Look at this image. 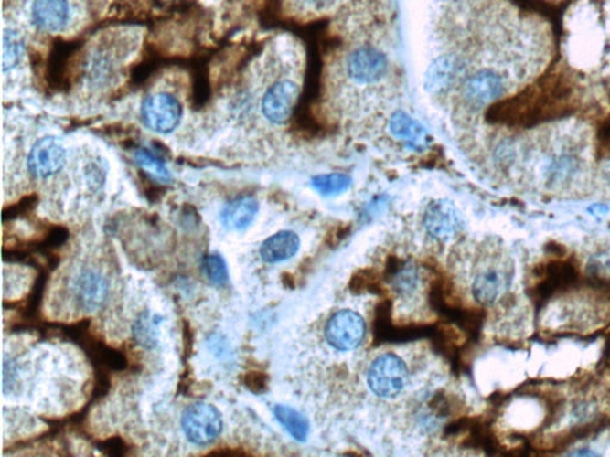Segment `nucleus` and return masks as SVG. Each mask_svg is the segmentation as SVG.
<instances>
[{
  "label": "nucleus",
  "mask_w": 610,
  "mask_h": 457,
  "mask_svg": "<svg viewBox=\"0 0 610 457\" xmlns=\"http://www.w3.org/2000/svg\"><path fill=\"white\" fill-rule=\"evenodd\" d=\"M572 88L562 74L551 76L519 94L507 106L509 116L519 123H537L561 112L568 101Z\"/></svg>",
  "instance_id": "nucleus-1"
},
{
  "label": "nucleus",
  "mask_w": 610,
  "mask_h": 457,
  "mask_svg": "<svg viewBox=\"0 0 610 457\" xmlns=\"http://www.w3.org/2000/svg\"><path fill=\"white\" fill-rule=\"evenodd\" d=\"M514 262L502 251L494 250L478 258L474 268L471 291L482 305H493L509 290Z\"/></svg>",
  "instance_id": "nucleus-2"
},
{
  "label": "nucleus",
  "mask_w": 610,
  "mask_h": 457,
  "mask_svg": "<svg viewBox=\"0 0 610 457\" xmlns=\"http://www.w3.org/2000/svg\"><path fill=\"white\" fill-rule=\"evenodd\" d=\"M180 425L188 442L204 447L221 436L223 416L215 405L198 401L184 409Z\"/></svg>",
  "instance_id": "nucleus-3"
},
{
  "label": "nucleus",
  "mask_w": 610,
  "mask_h": 457,
  "mask_svg": "<svg viewBox=\"0 0 610 457\" xmlns=\"http://www.w3.org/2000/svg\"><path fill=\"white\" fill-rule=\"evenodd\" d=\"M408 381V369L402 358L395 354H383L372 362L368 372L371 391L380 398H395L403 391Z\"/></svg>",
  "instance_id": "nucleus-4"
},
{
  "label": "nucleus",
  "mask_w": 610,
  "mask_h": 457,
  "mask_svg": "<svg viewBox=\"0 0 610 457\" xmlns=\"http://www.w3.org/2000/svg\"><path fill=\"white\" fill-rule=\"evenodd\" d=\"M140 113L145 128L157 133H169L178 128L183 108L172 94L159 92L144 98Z\"/></svg>",
  "instance_id": "nucleus-5"
},
{
  "label": "nucleus",
  "mask_w": 610,
  "mask_h": 457,
  "mask_svg": "<svg viewBox=\"0 0 610 457\" xmlns=\"http://www.w3.org/2000/svg\"><path fill=\"white\" fill-rule=\"evenodd\" d=\"M110 282L106 275L93 268H85L74 277L72 295L79 309L86 314L100 311L108 302Z\"/></svg>",
  "instance_id": "nucleus-6"
},
{
  "label": "nucleus",
  "mask_w": 610,
  "mask_h": 457,
  "mask_svg": "<svg viewBox=\"0 0 610 457\" xmlns=\"http://www.w3.org/2000/svg\"><path fill=\"white\" fill-rule=\"evenodd\" d=\"M66 157V148L60 139L55 136L42 137L27 155V171L35 178H50L65 167Z\"/></svg>",
  "instance_id": "nucleus-7"
},
{
  "label": "nucleus",
  "mask_w": 610,
  "mask_h": 457,
  "mask_svg": "<svg viewBox=\"0 0 610 457\" xmlns=\"http://www.w3.org/2000/svg\"><path fill=\"white\" fill-rule=\"evenodd\" d=\"M366 325L363 317L352 310H341L330 317L326 326L329 345L342 352L356 349L363 342Z\"/></svg>",
  "instance_id": "nucleus-8"
},
{
  "label": "nucleus",
  "mask_w": 610,
  "mask_h": 457,
  "mask_svg": "<svg viewBox=\"0 0 610 457\" xmlns=\"http://www.w3.org/2000/svg\"><path fill=\"white\" fill-rule=\"evenodd\" d=\"M424 228L433 239L447 242L463 228L462 218L454 203L447 199L434 200L428 205L423 217Z\"/></svg>",
  "instance_id": "nucleus-9"
},
{
  "label": "nucleus",
  "mask_w": 610,
  "mask_h": 457,
  "mask_svg": "<svg viewBox=\"0 0 610 457\" xmlns=\"http://www.w3.org/2000/svg\"><path fill=\"white\" fill-rule=\"evenodd\" d=\"M299 88L296 82L279 80L266 90L262 98L263 117L271 123L282 125L290 120L298 100Z\"/></svg>",
  "instance_id": "nucleus-10"
},
{
  "label": "nucleus",
  "mask_w": 610,
  "mask_h": 457,
  "mask_svg": "<svg viewBox=\"0 0 610 457\" xmlns=\"http://www.w3.org/2000/svg\"><path fill=\"white\" fill-rule=\"evenodd\" d=\"M387 69V58L372 47L354 50L348 60V76L358 84H375L384 78Z\"/></svg>",
  "instance_id": "nucleus-11"
},
{
  "label": "nucleus",
  "mask_w": 610,
  "mask_h": 457,
  "mask_svg": "<svg viewBox=\"0 0 610 457\" xmlns=\"http://www.w3.org/2000/svg\"><path fill=\"white\" fill-rule=\"evenodd\" d=\"M70 18L69 0H34L31 19L38 29L58 33L64 30Z\"/></svg>",
  "instance_id": "nucleus-12"
},
{
  "label": "nucleus",
  "mask_w": 610,
  "mask_h": 457,
  "mask_svg": "<svg viewBox=\"0 0 610 457\" xmlns=\"http://www.w3.org/2000/svg\"><path fill=\"white\" fill-rule=\"evenodd\" d=\"M259 202L253 197H240L231 200L219 214V220L227 230L245 231L258 216Z\"/></svg>",
  "instance_id": "nucleus-13"
},
{
  "label": "nucleus",
  "mask_w": 610,
  "mask_h": 457,
  "mask_svg": "<svg viewBox=\"0 0 610 457\" xmlns=\"http://www.w3.org/2000/svg\"><path fill=\"white\" fill-rule=\"evenodd\" d=\"M301 246L296 232L284 230L270 236L260 247V256L267 263L286 261L297 254Z\"/></svg>",
  "instance_id": "nucleus-14"
},
{
  "label": "nucleus",
  "mask_w": 610,
  "mask_h": 457,
  "mask_svg": "<svg viewBox=\"0 0 610 457\" xmlns=\"http://www.w3.org/2000/svg\"><path fill=\"white\" fill-rule=\"evenodd\" d=\"M503 84L501 78L491 70H481L467 79L466 94L475 104H487L501 94Z\"/></svg>",
  "instance_id": "nucleus-15"
},
{
  "label": "nucleus",
  "mask_w": 610,
  "mask_h": 457,
  "mask_svg": "<svg viewBox=\"0 0 610 457\" xmlns=\"http://www.w3.org/2000/svg\"><path fill=\"white\" fill-rule=\"evenodd\" d=\"M458 60L452 55H444L433 61L424 76V86L428 92L440 93L450 89L458 76Z\"/></svg>",
  "instance_id": "nucleus-16"
},
{
  "label": "nucleus",
  "mask_w": 610,
  "mask_h": 457,
  "mask_svg": "<svg viewBox=\"0 0 610 457\" xmlns=\"http://www.w3.org/2000/svg\"><path fill=\"white\" fill-rule=\"evenodd\" d=\"M390 132L397 139L407 141L414 149L423 148L427 142L426 130L404 112H396L390 118Z\"/></svg>",
  "instance_id": "nucleus-17"
},
{
  "label": "nucleus",
  "mask_w": 610,
  "mask_h": 457,
  "mask_svg": "<svg viewBox=\"0 0 610 457\" xmlns=\"http://www.w3.org/2000/svg\"><path fill=\"white\" fill-rule=\"evenodd\" d=\"M164 317L151 310H144L133 324L134 340L144 349L153 350L159 345L160 325Z\"/></svg>",
  "instance_id": "nucleus-18"
},
{
  "label": "nucleus",
  "mask_w": 610,
  "mask_h": 457,
  "mask_svg": "<svg viewBox=\"0 0 610 457\" xmlns=\"http://www.w3.org/2000/svg\"><path fill=\"white\" fill-rule=\"evenodd\" d=\"M275 419L284 427L285 430L298 442H305L308 439L310 425L308 420L287 405H277L273 409Z\"/></svg>",
  "instance_id": "nucleus-19"
},
{
  "label": "nucleus",
  "mask_w": 610,
  "mask_h": 457,
  "mask_svg": "<svg viewBox=\"0 0 610 457\" xmlns=\"http://www.w3.org/2000/svg\"><path fill=\"white\" fill-rule=\"evenodd\" d=\"M25 55V43L21 35L13 29L4 31L3 39V69L4 72L16 69L21 64Z\"/></svg>",
  "instance_id": "nucleus-20"
},
{
  "label": "nucleus",
  "mask_w": 610,
  "mask_h": 457,
  "mask_svg": "<svg viewBox=\"0 0 610 457\" xmlns=\"http://www.w3.org/2000/svg\"><path fill=\"white\" fill-rule=\"evenodd\" d=\"M352 179L344 173H329L314 176L312 185L320 195L332 197L341 195L351 186Z\"/></svg>",
  "instance_id": "nucleus-21"
},
{
  "label": "nucleus",
  "mask_w": 610,
  "mask_h": 457,
  "mask_svg": "<svg viewBox=\"0 0 610 457\" xmlns=\"http://www.w3.org/2000/svg\"><path fill=\"white\" fill-rule=\"evenodd\" d=\"M202 266L204 274L212 285L223 287L230 282V270L222 255L212 253L204 256Z\"/></svg>",
  "instance_id": "nucleus-22"
},
{
  "label": "nucleus",
  "mask_w": 610,
  "mask_h": 457,
  "mask_svg": "<svg viewBox=\"0 0 610 457\" xmlns=\"http://www.w3.org/2000/svg\"><path fill=\"white\" fill-rule=\"evenodd\" d=\"M135 161L141 168L144 169L149 175L155 176V178L161 180L171 179V173H169L164 161L159 159L155 154L147 151V149L137 151L135 153Z\"/></svg>",
  "instance_id": "nucleus-23"
},
{
  "label": "nucleus",
  "mask_w": 610,
  "mask_h": 457,
  "mask_svg": "<svg viewBox=\"0 0 610 457\" xmlns=\"http://www.w3.org/2000/svg\"><path fill=\"white\" fill-rule=\"evenodd\" d=\"M302 2L305 3L306 5L316 7V9H318V7H324L328 5V4L332 2V0H302Z\"/></svg>",
  "instance_id": "nucleus-24"
}]
</instances>
